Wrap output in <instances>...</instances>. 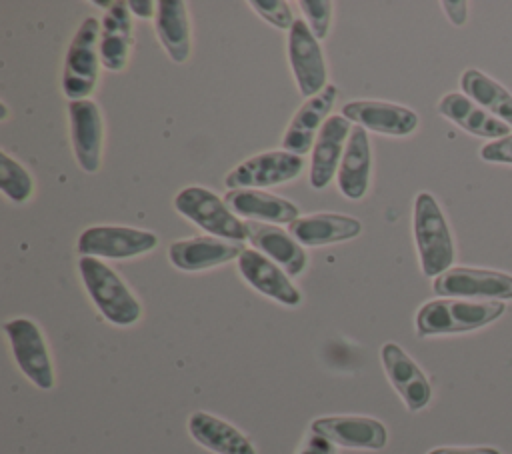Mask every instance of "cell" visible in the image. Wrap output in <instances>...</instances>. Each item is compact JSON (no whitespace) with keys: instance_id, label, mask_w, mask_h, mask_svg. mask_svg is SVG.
I'll return each mask as SVG.
<instances>
[{"instance_id":"9c48e42d","label":"cell","mask_w":512,"mask_h":454,"mask_svg":"<svg viewBox=\"0 0 512 454\" xmlns=\"http://www.w3.org/2000/svg\"><path fill=\"white\" fill-rule=\"evenodd\" d=\"M302 168V156L286 150H272L240 162L234 170L228 172L224 182L230 190L274 186L294 180L302 172Z\"/></svg>"},{"instance_id":"7402d4cb","label":"cell","mask_w":512,"mask_h":454,"mask_svg":"<svg viewBox=\"0 0 512 454\" xmlns=\"http://www.w3.org/2000/svg\"><path fill=\"white\" fill-rule=\"evenodd\" d=\"M370 142L362 126H352L338 166V188L350 200H360L370 180Z\"/></svg>"},{"instance_id":"f546056e","label":"cell","mask_w":512,"mask_h":454,"mask_svg":"<svg viewBox=\"0 0 512 454\" xmlns=\"http://www.w3.org/2000/svg\"><path fill=\"white\" fill-rule=\"evenodd\" d=\"M304 16H306V24L310 26L312 34L322 40L328 34V26H330V16H332V2L328 0H300L298 2Z\"/></svg>"},{"instance_id":"83f0119b","label":"cell","mask_w":512,"mask_h":454,"mask_svg":"<svg viewBox=\"0 0 512 454\" xmlns=\"http://www.w3.org/2000/svg\"><path fill=\"white\" fill-rule=\"evenodd\" d=\"M34 182L26 168L10 158L6 152H0V190L16 204L26 202L32 194Z\"/></svg>"},{"instance_id":"52a82bcc","label":"cell","mask_w":512,"mask_h":454,"mask_svg":"<svg viewBox=\"0 0 512 454\" xmlns=\"http://www.w3.org/2000/svg\"><path fill=\"white\" fill-rule=\"evenodd\" d=\"M4 332L24 376L40 390H50L54 386V370L38 326L28 318H14L4 324Z\"/></svg>"},{"instance_id":"e0dca14e","label":"cell","mask_w":512,"mask_h":454,"mask_svg":"<svg viewBox=\"0 0 512 454\" xmlns=\"http://www.w3.org/2000/svg\"><path fill=\"white\" fill-rule=\"evenodd\" d=\"M336 100V86L334 84H326V88L322 92H318L316 96L308 98L298 112L294 114L290 126L284 132L282 138V148L286 152L292 154H306L308 150L314 148L318 130L322 128L320 124H324V120H328V112L334 106Z\"/></svg>"},{"instance_id":"cb8c5ba5","label":"cell","mask_w":512,"mask_h":454,"mask_svg":"<svg viewBox=\"0 0 512 454\" xmlns=\"http://www.w3.org/2000/svg\"><path fill=\"white\" fill-rule=\"evenodd\" d=\"M438 112L474 136L498 140L510 134V126L506 122L498 120L460 92H450L442 96V100L438 102Z\"/></svg>"},{"instance_id":"603a6c76","label":"cell","mask_w":512,"mask_h":454,"mask_svg":"<svg viewBox=\"0 0 512 454\" xmlns=\"http://www.w3.org/2000/svg\"><path fill=\"white\" fill-rule=\"evenodd\" d=\"M132 46V20L128 2H114L104 18L100 30V62L106 70L118 72L126 66Z\"/></svg>"},{"instance_id":"9a60e30c","label":"cell","mask_w":512,"mask_h":454,"mask_svg":"<svg viewBox=\"0 0 512 454\" xmlns=\"http://www.w3.org/2000/svg\"><path fill=\"white\" fill-rule=\"evenodd\" d=\"M244 250L246 248L242 246V242H232L216 236H194L172 242L168 248V258L176 268L196 272L240 258Z\"/></svg>"},{"instance_id":"277c9868","label":"cell","mask_w":512,"mask_h":454,"mask_svg":"<svg viewBox=\"0 0 512 454\" xmlns=\"http://www.w3.org/2000/svg\"><path fill=\"white\" fill-rule=\"evenodd\" d=\"M174 208L204 232L232 240L244 242L248 240L246 222H242L224 200H220L212 190L202 186H186L174 198Z\"/></svg>"},{"instance_id":"484cf974","label":"cell","mask_w":512,"mask_h":454,"mask_svg":"<svg viewBox=\"0 0 512 454\" xmlns=\"http://www.w3.org/2000/svg\"><path fill=\"white\" fill-rule=\"evenodd\" d=\"M156 34L174 62H184L190 54L188 12L182 0L156 2Z\"/></svg>"},{"instance_id":"ffe728a7","label":"cell","mask_w":512,"mask_h":454,"mask_svg":"<svg viewBox=\"0 0 512 454\" xmlns=\"http://www.w3.org/2000/svg\"><path fill=\"white\" fill-rule=\"evenodd\" d=\"M224 202L236 216H242L254 222L292 224L296 218H300L296 204L258 188L230 190Z\"/></svg>"},{"instance_id":"7a4b0ae2","label":"cell","mask_w":512,"mask_h":454,"mask_svg":"<svg viewBox=\"0 0 512 454\" xmlns=\"http://www.w3.org/2000/svg\"><path fill=\"white\" fill-rule=\"evenodd\" d=\"M414 240L418 248V258L424 276H440L454 262V242L448 222L436 202L428 192H420L414 200Z\"/></svg>"},{"instance_id":"ba28073f","label":"cell","mask_w":512,"mask_h":454,"mask_svg":"<svg viewBox=\"0 0 512 454\" xmlns=\"http://www.w3.org/2000/svg\"><path fill=\"white\" fill-rule=\"evenodd\" d=\"M156 244L158 238L150 230L128 226H92L80 234L76 248L80 254L94 258H132L150 252Z\"/></svg>"},{"instance_id":"836d02e7","label":"cell","mask_w":512,"mask_h":454,"mask_svg":"<svg viewBox=\"0 0 512 454\" xmlns=\"http://www.w3.org/2000/svg\"><path fill=\"white\" fill-rule=\"evenodd\" d=\"M428 454H500V450L490 446H472V448H456V446H442L434 448Z\"/></svg>"},{"instance_id":"8fae6325","label":"cell","mask_w":512,"mask_h":454,"mask_svg":"<svg viewBox=\"0 0 512 454\" xmlns=\"http://www.w3.org/2000/svg\"><path fill=\"white\" fill-rule=\"evenodd\" d=\"M310 430L346 448L380 450L388 440L384 424L368 416H322L310 424Z\"/></svg>"},{"instance_id":"3957f363","label":"cell","mask_w":512,"mask_h":454,"mask_svg":"<svg viewBox=\"0 0 512 454\" xmlns=\"http://www.w3.org/2000/svg\"><path fill=\"white\" fill-rule=\"evenodd\" d=\"M78 270L92 302L108 322L130 326L140 318L142 310L138 300L110 266L94 256H82L78 260Z\"/></svg>"},{"instance_id":"4fadbf2b","label":"cell","mask_w":512,"mask_h":454,"mask_svg":"<svg viewBox=\"0 0 512 454\" xmlns=\"http://www.w3.org/2000/svg\"><path fill=\"white\" fill-rule=\"evenodd\" d=\"M342 116L350 122H356L362 128L390 134L406 136L412 134L418 126V116L406 106L382 100H354L342 106Z\"/></svg>"},{"instance_id":"2e32d148","label":"cell","mask_w":512,"mask_h":454,"mask_svg":"<svg viewBox=\"0 0 512 454\" xmlns=\"http://www.w3.org/2000/svg\"><path fill=\"white\" fill-rule=\"evenodd\" d=\"M68 114L76 162L84 172H96L102 154V114L92 100L70 102Z\"/></svg>"},{"instance_id":"d6a6232c","label":"cell","mask_w":512,"mask_h":454,"mask_svg":"<svg viewBox=\"0 0 512 454\" xmlns=\"http://www.w3.org/2000/svg\"><path fill=\"white\" fill-rule=\"evenodd\" d=\"M442 8H444L446 16L450 18V22L454 26H462L466 22V16H468V4L466 2L450 0V2H442Z\"/></svg>"},{"instance_id":"e575fe53","label":"cell","mask_w":512,"mask_h":454,"mask_svg":"<svg viewBox=\"0 0 512 454\" xmlns=\"http://www.w3.org/2000/svg\"><path fill=\"white\" fill-rule=\"evenodd\" d=\"M128 8L138 18H152V16H156V2H152V0H128Z\"/></svg>"},{"instance_id":"8992f818","label":"cell","mask_w":512,"mask_h":454,"mask_svg":"<svg viewBox=\"0 0 512 454\" xmlns=\"http://www.w3.org/2000/svg\"><path fill=\"white\" fill-rule=\"evenodd\" d=\"M438 296L446 298H486L512 300V276L496 270H482L470 266H452L432 284Z\"/></svg>"},{"instance_id":"d4e9b609","label":"cell","mask_w":512,"mask_h":454,"mask_svg":"<svg viewBox=\"0 0 512 454\" xmlns=\"http://www.w3.org/2000/svg\"><path fill=\"white\" fill-rule=\"evenodd\" d=\"M188 432L200 446L216 454H256L240 430L208 412H194L188 418Z\"/></svg>"},{"instance_id":"4316f807","label":"cell","mask_w":512,"mask_h":454,"mask_svg":"<svg viewBox=\"0 0 512 454\" xmlns=\"http://www.w3.org/2000/svg\"><path fill=\"white\" fill-rule=\"evenodd\" d=\"M460 88L480 108L512 126V94L488 74L468 68L460 76Z\"/></svg>"},{"instance_id":"44dd1931","label":"cell","mask_w":512,"mask_h":454,"mask_svg":"<svg viewBox=\"0 0 512 454\" xmlns=\"http://www.w3.org/2000/svg\"><path fill=\"white\" fill-rule=\"evenodd\" d=\"M362 230V224L354 216L320 212L310 216H300L290 224V234L302 246H324L342 240L356 238Z\"/></svg>"},{"instance_id":"4dcf8cb0","label":"cell","mask_w":512,"mask_h":454,"mask_svg":"<svg viewBox=\"0 0 512 454\" xmlns=\"http://www.w3.org/2000/svg\"><path fill=\"white\" fill-rule=\"evenodd\" d=\"M480 158L494 164H512V132L480 148Z\"/></svg>"},{"instance_id":"1f68e13d","label":"cell","mask_w":512,"mask_h":454,"mask_svg":"<svg viewBox=\"0 0 512 454\" xmlns=\"http://www.w3.org/2000/svg\"><path fill=\"white\" fill-rule=\"evenodd\" d=\"M298 454H336V450H334V444L330 440H326L324 436L310 434L304 440V444L298 450Z\"/></svg>"},{"instance_id":"ac0fdd59","label":"cell","mask_w":512,"mask_h":454,"mask_svg":"<svg viewBox=\"0 0 512 454\" xmlns=\"http://www.w3.org/2000/svg\"><path fill=\"white\" fill-rule=\"evenodd\" d=\"M350 120L340 116H330L314 142L312 148V162H310V184L314 188H326L330 184V180L334 178L344 148H346V140L350 136Z\"/></svg>"},{"instance_id":"30bf717a","label":"cell","mask_w":512,"mask_h":454,"mask_svg":"<svg viewBox=\"0 0 512 454\" xmlns=\"http://www.w3.org/2000/svg\"><path fill=\"white\" fill-rule=\"evenodd\" d=\"M288 58L302 96L312 98L326 88L324 54L304 20H296L288 34Z\"/></svg>"},{"instance_id":"5bb4252c","label":"cell","mask_w":512,"mask_h":454,"mask_svg":"<svg viewBox=\"0 0 512 454\" xmlns=\"http://www.w3.org/2000/svg\"><path fill=\"white\" fill-rule=\"evenodd\" d=\"M238 272L260 294L284 306L300 304V292L288 280V274L262 252L254 248H246L238 258Z\"/></svg>"},{"instance_id":"6da1fadb","label":"cell","mask_w":512,"mask_h":454,"mask_svg":"<svg viewBox=\"0 0 512 454\" xmlns=\"http://www.w3.org/2000/svg\"><path fill=\"white\" fill-rule=\"evenodd\" d=\"M504 310L506 306L500 300H430L416 314V332L418 336L470 332L494 322Z\"/></svg>"},{"instance_id":"f1b7e54d","label":"cell","mask_w":512,"mask_h":454,"mask_svg":"<svg viewBox=\"0 0 512 454\" xmlns=\"http://www.w3.org/2000/svg\"><path fill=\"white\" fill-rule=\"evenodd\" d=\"M250 8H254L256 14H260L268 24L280 28V30H292L294 16L284 0H250Z\"/></svg>"},{"instance_id":"d6986e66","label":"cell","mask_w":512,"mask_h":454,"mask_svg":"<svg viewBox=\"0 0 512 454\" xmlns=\"http://www.w3.org/2000/svg\"><path fill=\"white\" fill-rule=\"evenodd\" d=\"M246 228L248 240L254 246V250L262 252L272 262H276L288 276L302 274V270L306 268V252L292 234H286L274 224L254 220H246Z\"/></svg>"},{"instance_id":"7c38bea8","label":"cell","mask_w":512,"mask_h":454,"mask_svg":"<svg viewBox=\"0 0 512 454\" xmlns=\"http://www.w3.org/2000/svg\"><path fill=\"white\" fill-rule=\"evenodd\" d=\"M384 370L394 390L402 396L410 412L422 410L432 398V386L418 364L394 342H388L380 350Z\"/></svg>"},{"instance_id":"5b68a950","label":"cell","mask_w":512,"mask_h":454,"mask_svg":"<svg viewBox=\"0 0 512 454\" xmlns=\"http://www.w3.org/2000/svg\"><path fill=\"white\" fill-rule=\"evenodd\" d=\"M100 30L102 22L96 18H86L76 30L64 60L62 90L74 100H86L94 90L100 68Z\"/></svg>"}]
</instances>
